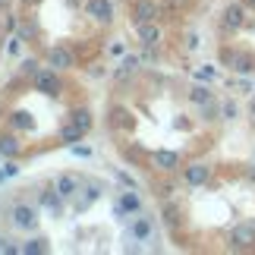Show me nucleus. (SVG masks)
Instances as JSON below:
<instances>
[{
    "instance_id": "2eb2a0df",
    "label": "nucleus",
    "mask_w": 255,
    "mask_h": 255,
    "mask_svg": "<svg viewBox=\"0 0 255 255\" xmlns=\"http://www.w3.org/2000/svg\"><path fill=\"white\" fill-rule=\"evenodd\" d=\"M192 101H195V104H208V101H211L208 88H192Z\"/></svg>"
},
{
    "instance_id": "0eeeda50",
    "label": "nucleus",
    "mask_w": 255,
    "mask_h": 255,
    "mask_svg": "<svg viewBox=\"0 0 255 255\" xmlns=\"http://www.w3.org/2000/svg\"><path fill=\"white\" fill-rule=\"evenodd\" d=\"M82 186V180L76 173H63V176H57V195H73L76 189Z\"/></svg>"
},
{
    "instance_id": "1a4fd4ad",
    "label": "nucleus",
    "mask_w": 255,
    "mask_h": 255,
    "mask_svg": "<svg viewBox=\"0 0 255 255\" xmlns=\"http://www.w3.org/2000/svg\"><path fill=\"white\" fill-rule=\"evenodd\" d=\"M158 38H161V28L154 25V22H139V41L142 44H158Z\"/></svg>"
},
{
    "instance_id": "7ed1b4c3",
    "label": "nucleus",
    "mask_w": 255,
    "mask_h": 255,
    "mask_svg": "<svg viewBox=\"0 0 255 255\" xmlns=\"http://www.w3.org/2000/svg\"><path fill=\"white\" fill-rule=\"evenodd\" d=\"M154 16H158V6L151 3V0H139V3L132 6V22H154Z\"/></svg>"
},
{
    "instance_id": "9d476101",
    "label": "nucleus",
    "mask_w": 255,
    "mask_h": 255,
    "mask_svg": "<svg viewBox=\"0 0 255 255\" xmlns=\"http://www.w3.org/2000/svg\"><path fill=\"white\" fill-rule=\"evenodd\" d=\"M82 135H85V132H82L76 123H66L63 129H60V142H63V145H73V142H79Z\"/></svg>"
},
{
    "instance_id": "ddd939ff",
    "label": "nucleus",
    "mask_w": 255,
    "mask_h": 255,
    "mask_svg": "<svg viewBox=\"0 0 255 255\" xmlns=\"http://www.w3.org/2000/svg\"><path fill=\"white\" fill-rule=\"evenodd\" d=\"M120 205H123L126 211H139V195H132V192H123Z\"/></svg>"
},
{
    "instance_id": "a211bd4d",
    "label": "nucleus",
    "mask_w": 255,
    "mask_h": 255,
    "mask_svg": "<svg viewBox=\"0 0 255 255\" xmlns=\"http://www.w3.org/2000/svg\"><path fill=\"white\" fill-rule=\"evenodd\" d=\"M0 154H16V142L3 135V139H0Z\"/></svg>"
},
{
    "instance_id": "9b49d317",
    "label": "nucleus",
    "mask_w": 255,
    "mask_h": 255,
    "mask_svg": "<svg viewBox=\"0 0 255 255\" xmlns=\"http://www.w3.org/2000/svg\"><path fill=\"white\" fill-rule=\"evenodd\" d=\"M186 180H189L192 186H199L208 180V167H186Z\"/></svg>"
},
{
    "instance_id": "5701e85b",
    "label": "nucleus",
    "mask_w": 255,
    "mask_h": 255,
    "mask_svg": "<svg viewBox=\"0 0 255 255\" xmlns=\"http://www.w3.org/2000/svg\"><path fill=\"white\" fill-rule=\"evenodd\" d=\"M25 3H28V0H25Z\"/></svg>"
},
{
    "instance_id": "dca6fc26",
    "label": "nucleus",
    "mask_w": 255,
    "mask_h": 255,
    "mask_svg": "<svg viewBox=\"0 0 255 255\" xmlns=\"http://www.w3.org/2000/svg\"><path fill=\"white\" fill-rule=\"evenodd\" d=\"M158 164H161V170H173L176 158H173V154H158Z\"/></svg>"
},
{
    "instance_id": "20e7f679",
    "label": "nucleus",
    "mask_w": 255,
    "mask_h": 255,
    "mask_svg": "<svg viewBox=\"0 0 255 255\" xmlns=\"http://www.w3.org/2000/svg\"><path fill=\"white\" fill-rule=\"evenodd\" d=\"M47 63H51L54 70H70L76 60H73V54L66 51V47H51V51H47Z\"/></svg>"
},
{
    "instance_id": "4468645a",
    "label": "nucleus",
    "mask_w": 255,
    "mask_h": 255,
    "mask_svg": "<svg viewBox=\"0 0 255 255\" xmlns=\"http://www.w3.org/2000/svg\"><path fill=\"white\" fill-rule=\"evenodd\" d=\"M132 233H135V237H142V240H145V237H148V233H151V224L145 221V218H139V221L132 224Z\"/></svg>"
},
{
    "instance_id": "6e6552de",
    "label": "nucleus",
    "mask_w": 255,
    "mask_h": 255,
    "mask_svg": "<svg viewBox=\"0 0 255 255\" xmlns=\"http://www.w3.org/2000/svg\"><path fill=\"white\" fill-rule=\"evenodd\" d=\"M233 243H237V246H252L255 243V221H249V224H243V227L233 230Z\"/></svg>"
},
{
    "instance_id": "4be33fe9",
    "label": "nucleus",
    "mask_w": 255,
    "mask_h": 255,
    "mask_svg": "<svg viewBox=\"0 0 255 255\" xmlns=\"http://www.w3.org/2000/svg\"><path fill=\"white\" fill-rule=\"evenodd\" d=\"M249 3H252V6H255V0H249Z\"/></svg>"
},
{
    "instance_id": "f8f14e48",
    "label": "nucleus",
    "mask_w": 255,
    "mask_h": 255,
    "mask_svg": "<svg viewBox=\"0 0 255 255\" xmlns=\"http://www.w3.org/2000/svg\"><path fill=\"white\" fill-rule=\"evenodd\" d=\"M73 123L79 126L82 132H88V129H92V114H88V111H76L73 114Z\"/></svg>"
},
{
    "instance_id": "aec40b11",
    "label": "nucleus",
    "mask_w": 255,
    "mask_h": 255,
    "mask_svg": "<svg viewBox=\"0 0 255 255\" xmlns=\"http://www.w3.org/2000/svg\"><path fill=\"white\" fill-rule=\"evenodd\" d=\"M0 252H19L16 246H13V243H9L6 237H0Z\"/></svg>"
},
{
    "instance_id": "f257e3e1",
    "label": "nucleus",
    "mask_w": 255,
    "mask_h": 255,
    "mask_svg": "<svg viewBox=\"0 0 255 255\" xmlns=\"http://www.w3.org/2000/svg\"><path fill=\"white\" fill-rule=\"evenodd\" d=\"M9 221H13V227H16V230H35V224H38V211H35V205L16 202L13 208H9Z\"/></svg>"
},
{
    "instance_id": "423d86ee",
    "label": "nucleus",
    "mask_w": 255,
    "mask_h": 255,
    "mask_svg": "<svg viewBox=\"0 0 255 255\" xmlns=\"http://www.w3.org/2000/svg\"><path fill=\"white\" fill-rule=\"evenodd\" d=\"M88 13H92L95 19H101V22H111V16H114V6H111V0H88Z\"/></svg>"
},
{
    "instance_id": "6ab92c4d",
    "label": "nucleus",
    "mask_w": 255,
    "mask_h": 255,
    "mask_svg": "<svg viewBox=\"0 0 255 255\" xmlns=\"http://www.w3.org/2000/svg\"><path fill=\"white\" fill-rule=\"evenodd\" d=\"M19 252H47V246H41V243H28V246H22V249H19Z\"/></svg>"
},
{
    "instance_id": "412c9836",
    "label": "nucleus",
    "mask_w": 255,
    "mask_h": 255,
    "mask_svg": "<svg viewBox=\"0 0 255 255\" xmlns=\"http://www.w3.org/2000/svg\"><path fill=\"white\" fill-rule=\"evenodd\" d=\"M3 3H6V0H0V6H3Z\"/></svg>"
},
{
    "instance_id": "f3484780",
    "label": "nucleus",
    "mask_w": 255,
    "mask_h": 255,
    "mask_svg": "<svg viewBox=\"0 0 255 255\" xmlns=\"http://www.w3.org/2000/svg\"><path fill=\"white\" fill-rule=\"evenodd\" d=\"M38 70H41V66H38V60H22V73H25V76H32V79H35Z\"/></svg>"
},
{
    "instance_id": "f03ea898",
    "label": "nucleus",
    "mask_w": 255,
    "mask_h": 255,
    "mask_svg": "<svg viewBox=\"0 0 255 255\" xmlns=\"http://www.w3.org/2000/svg\"><path fill=\"white\" fill-rule=\"evenodd\" d=\"M35 88H38V92H44V95H57V92H60V76L51 73V70H38Z\"/></svg>"
},
{
    "instance_id": "39448f33",
    "label": "nucleus",
    "mask_w": 255,
    "mask_h": 255,
    "mask_svg": "<svg viewBox=\"0 0 255 255\" xmlns=\"http://www.w3.org/2000/svg\"><path fill=\"white\" fill-rule=\"evenodd\" d=\"M240 25H243V6L240 3H230L227 13H224V19H221V28H224V32H237Z\"/></svg>"
}]
</instances>
